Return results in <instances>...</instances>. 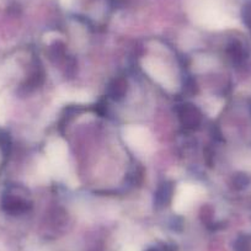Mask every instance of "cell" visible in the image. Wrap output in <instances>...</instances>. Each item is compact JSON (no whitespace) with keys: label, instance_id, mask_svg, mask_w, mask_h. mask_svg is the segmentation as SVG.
Instances as JSON below:
<instances>
[{"label":"cell","instance_id":"obj_4","mask_svg":"<svg viewBox=\"0 0 251 251\" xmlns=\"http://www.w3.org/2000/svg\"><path fill=\"white\" fill-rule=\"evenodd\" d=\"M203 188L192 182H183L176 188L173 201V208L176 213H186L201 199Z\"/></svg>","mask_w":251,"mask_h":251},{"label":"cell","instance_id":"obj_3","mask_svg":"<svg viewBox=\"0 0 251 251\" xmlns=\"http://www.w3.org/2000/svg\"><path fill=\"white\" fill-rule=\"evenodd\" d=\"M143 71L153 79L154 81L169 91H174L176 88V81L173 71L166 66L163 60L154 57H147L142 60Z\"/></svg>","mask_w":251,"mask_h":251},{"label":"cell","instance_id":"obj_1","mask_svg":"<svg viewBox=\"0 0 251 251\" xmlns=\"http://www.w3.org/2000/svg\"><path fill=\"white\" fill-rule=\"evenodd\" d=\"M46 165L50 177L67 180L71 177L68 164V147L62 139H52L46 147Z\"/></svg>","mask_w":251,"mask_h":251},{"label":"cell","instance_id":"obj_2","mask_svg":"<svg viewBox=\"0 0 251 251\" xmlns=\"http://www.w3.org/2000/svg\"><path fill=\"white\" fill-rule=\"evenodd\" d=\"M126 144L139 155H149L154 151V139L151 132L142 126H127L122 132Z\"/></svg>","mask_w":251,"mask_h":251}]
</instances>
